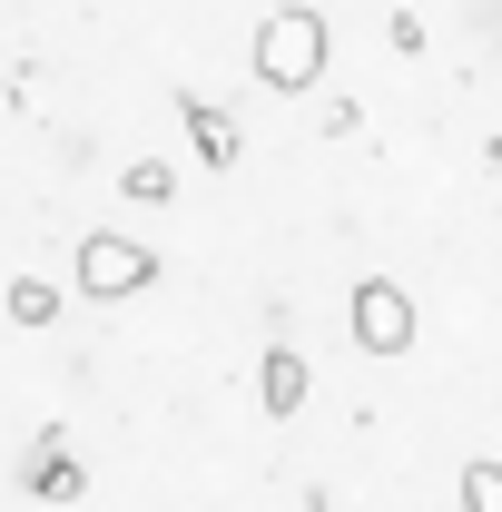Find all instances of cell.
Masks as SVG:
<instances>
[{
	"label": "cell",
	"mask_w": 502,
	"mask_h": 512,
	"mask_svg": "<svg viewBox=\"0 0 502 512\" xmlns=\"http://www.w3.org/2000/svg\"><path fill=\"white\" fill-rule=\"evenodd\" d=\"M325 60H335V30H325L315 0H276V10L256 20V89L306 99L315 79H325Z\"/></svg>",
	"instance_id": "obj_1"
},
{
	"label": "cell",
	"mask_w": 502,
	"mask_h": 512,
	"mask_svg": "<svg viewBox=\"0 0 502 512\" xmlns=\"http://www.w3.org/2000/svg\"><path fill=\"white\" fill-rule=\"evenodd\" d=\"M69 286H79L89 306L148 296V286H158V247H138V237H109V227H89V237H79V256H69Z\"/></svg>",
	"instance_id": "obj_2"
},
{
	"label": "cell",
	"mask_w": 502,
	"mask_h": 512,
	"mask_svg": "<svg viewBox=\"0 0 502 512\" xmlns=\"http://www.w3.org/2000/svg\"><path fill=\"white\" fill-rule=\"evenodd\" d=\"M345 335H355L365 355H404V345L424 335L414 286H404V276H355V286H345Z\"/></svg>",
	"instance_id": "obj_3"
},
{
	"label": "cell",
	"mask_w": 502,
	"mask_h": 512,
	"mask_svg": "<svg viewBox=\"0 0 502 512\" xmlns=\"http://www.w3.org/2000/svg\"><path fill=\"white\" fill-rule=\"evenodd\" d=\"M79 493H89V473H79L69 434L40 424V434H30V503H79Z\"/></svg>",
	"instance_id": "obj_4"
},
{
	"label": "cell",
	"mask_w": 502,
	"mask_h": 512,
	"mask_svg": "<svg viewBox=\"0 0 502 512\" xmlns=\"http://www.w3.org/2000/svg\"><path fill=\"white\" fill-rule=\"evenodd\" d=\"M306 384H315V365L296 355V345H266V365H256V404H266V424L306 414Z\"/></svg>",
	"instance_id": "obj_5"
},
{
	"label": "cell",
	"mask_w": 502,
	"mask_h": 512,
	"mask_svg": "<svg viewBox=\"0 0 502 512\" xmlns=\"http://www.w3.org/2000/svg\"><path fill=\"white\" fill-rule=\"evenodd\" d=\"M178 119H188V138H197V168H217V178H227V168L247 158V138H237V119H227L217 99H178Z\"/></svg>",
	"instance_id": "obj_6"
},
{
	"label": "cell",
	"mask_w": 502,
	"mask_h": 512,
	"mask_svg": "<svg viewBox=\"0 0 502 512\" xmlns=\"http://www.w3.org/2000/svg\"><path fill=\"white\" fill-rule=\"evenodd\" d=\"M0 306H10L20 335H40V325H60V286H50V276H10V286H0Z\"/></svg>",
	"instance_id": "obj_7"
},
{
	"label": "cell",
	"mask_w": 502,
	"mask_h": 512,
	"mask_svg": "<svg viewBox=\"0 0 502 512\" xmlns=\"http://www.w3.org/2000/svg\"><path fill=\"white\" fill-rule=\"evenodd\" d=\"M119 197H138V207H168V197H178V168H168V158H128V168H119Z\"/></svg>",
	"instance_id": "obj_8"
},
{
	"label": "cell",
	"mask_w": 502,
	"mask_h": 512,
	"mask_svg": "<svg viewBox=\"0 0 502 512\" xmlns=\"http://www.w3.org/2000/svg\"><path fill=\"white\" fill-rule=\"evenodd\" d=\"M463 512H502V463H463Z\"/></svg>",
	"instance_id": "obj_9"
},
{
	"label": "cell",
	"mask_w": 502,
	"mask_h": 512,
	"mask_svg": "<svg viewBox=\"0 0 502 512\" xmlns=\"http://www.w3.org/2000/svg\"><path fill=\"white\" fill-rule=\"evenodd\" d=\"M384 50H394V60H424V20L394 10V20H384Z\"/></svg>",
	"instance_id": "obj_10"
},
{
	"label": "cell",
	"mask_w": 502,
	"mask_h": 512,
	"mask_svg": "<svg viewBox=\"0 0 502 512\" xmlns=\"http://www.w3.org/2000/svg\"><path fill=\"white\" fill-rule=\"evenodd\" d=\"M493 10H502V0H493Z\"/></svg>",
	"instance_id": "obj_11"
}]
</instances>
